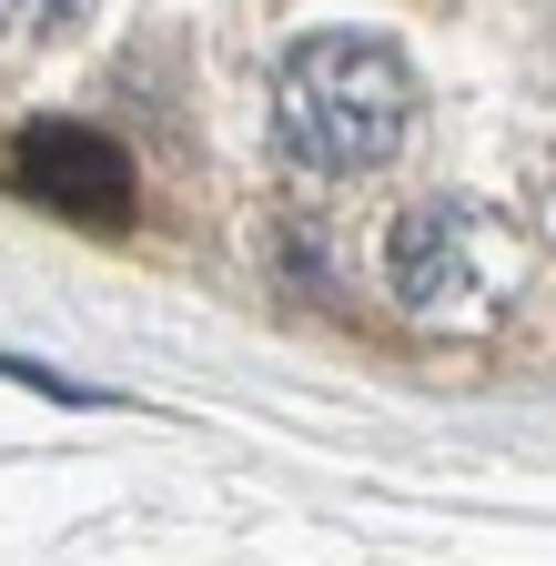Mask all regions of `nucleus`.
Here are the masks:
<instances>
[{
  "instance_id": "f03ea898",
  "label": "nucleus",
  "mask_w": 556,
  "mask_h": 566,
  "mask_svg": "<svg viewBox=\"0 0 556 566\" xmlns=\"http://www.w3.org/2000/svg\"><path fill=\"white\" fill-rule=\"evenodd\" d=\"M526 263H536V243L496 202L445 192V202L395 212V233H385V304L405 324H426V334H475V324H496L526 294Z\"/></svg>"
},
{
  "instance_id": "20e7f679",
  "label": "nucleus",
  "mask_w": 556,
  "mask_h": 566,
  "mask_svg": "<svg viewBox=\"0 0 556 566\" xmlns=\"http://www.w3.org/2000/svg\"><path fill=\"white\" fill-rule=\"evenodd\" d=\"M92 11V0H0V41H51V31H72Z\"/></svg>"
},
{
  "instance_id": "f257e3e1",
  "label": "nucleus",
  "mask_w": 556,
  "mask_h": 566,
  "mask_svg": "<svg viewBox=\"0 0 556 566\" xmlns=\"http://www.w3.org/2000/svg\"><path fill=\"white\" fill-rule=\"evenodd\" d=\"M415 132V61L375 31H314L273 71V153L314 182H365Z\"/></svg>"
},
{
  "instance_id": "7ed1b4c3",
  "label": "nucleus",
  "mask_w": 556,
  "mask_h": 566,
  "mask_svg": "<svg viewBox=\"0 0 556 566\" xmlns=\"http://www.w3.org/2000/svg\"><path fill=\"white\" fill-rule=\"evenodd\" d=\"M11 192L41 212H72V223H122L132 212V153L102 122H21L11 142Z\"/></svg>"
}]
</instances>
